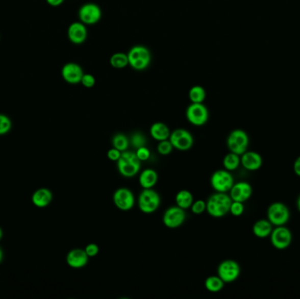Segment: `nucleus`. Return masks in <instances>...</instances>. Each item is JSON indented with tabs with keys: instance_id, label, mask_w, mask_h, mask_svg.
Wrapping results in <instances>:
<instances>
[{
	"instance_id": "nucleus-1",
	"label": "nucleus",
	"mask_w": 300,
	"mask_h": 299,
	"mask_svg": "<svg viewBox=\"0 0 300 299\" xmlns=\"http://www.w3.org/2000/svg\"><path fill=\"white\" fill-rule=\"evenodd\" d=\"M231 197L228 193L216 192L210 196L207 202V211L213 218H222L227 215L230 210Z\"/></svg>"
},
{
	"instance_id": "nucleus-2",
	"label": "nucleus",
	"mask_w": 300,
	"mask_h": 299,
	"mask_svg": "<svg viewBox=\"0 0 300 299\" xmlns=\"http://www.w3.org/2000/svg\"><path fill=\"white\" fill-rule=\"evenodd\" d=\"M141 163L135 152L126 150L118 160L117 167L119 174L124 178H134L141 170Z\"/></svg>"
},
{
	"instance_id": "nucleus-3",
	"label": "nucleus",
	"mask_w": 300,
	"mask_h": 299,
	"mask_svg": "<svg viewBox=\"0 0 300 299\" xmlns=\"http://www.w3.org/2000/svg\"><path fill=\"white\" fill-rule=\"evenodd\" d=\"M129 65L135 70H144L151 63V53L148 48L137 45L130 48L128 53Z\"/></svg>"
},
{
	"instance_id": "nucleus-4",
	"label": "nucleus",
	"mask_w": 300,
	"mask_h": 299,
	"mask_svg": "<svg viewBox=\"0 0 300 299\" xmlns=\"http://www.w3.org/2000/svg\"><path fill=\"white\" fill-rule=\"evenodd\" d=\"M161 197L156 190L152 189H143L138 197V207L141 212L151 214L159 208Z\"/></svg>"
},
{
	"instance_id": "nucleus-5",
	"label": "nucleus",
	"mask_w": 300,
	"mask_h": 299,
	"mask_svg": "<svg viewBox=\"0 0 300 299\" xmlns=\"http://www.w3.org/2000/svg\"><path fill=\"white\" fill-rule=\"evenodd\" d=\"M290 217V210L284 203H272L267 210V219L273 225V227L285 226L289 221Z\"/></svg>"
},
{
	"instance_id": "nucleus-6",
	"label": "nucleus",
	"mask_w": 300,
	"mask_h": 299,
	"mask_svg": "<svg viewBox=\"0 0 300 299\" xmlns=\"http://www.w3.org/2000/svg\"><path fill=\"white\" fill-rule=\"evenodd\" d=\"M249 137L242 129L233 130L227 139V146L229 151L240 156L247 151Z\"/></svg>"
},
{
	"instance_id": "nucleus-7",
	"label": "nucleus",
	"mask_w": 300,
	"mask_h": 299,
	"mask_svg": "<svg viewBox=\"0 0 300 299\" xmlns=\"http://www.w3.org/2000/svg\"><path fill=\"white\" fill-rule=\"evenodd\" d=\"M235 184L234 177L227 169H219L214 172L211 178V185L216 192L228 193Z\"/></svg>"
},
{
	"instance_id": "nucleus-8",
	"label": "nucleus",
	"mask_w": 300,
	"mask_h": 299,
	"mask_svg": "<svg viewBox=\"0 0 300 299\" xmlns=\"http://www.w3.org/2000/svg\"><path fill=\"white\" fill-rule=\"evenodd\" d=\"M270 243L276 250H285L291 246L292 242V234L285 226L275 227L269 235Z\"/></svg>"
},
{
	"instance_id": "nucleus-9",
	"label": "nucleus",
	"mask_w": 300,
	"mask_h": 299,
	"mask_svg": "<svg viewBox=\"0 0 300 299\" xmlns=\"http://www.w3.org/2000/svg\"><path fill=\"white\" fill-rule=\"evenodd\" d=\"M186 118L191 125L201 127L207 124L209 112L203 103H191L186 109Z\"/></svg>"
},
{
	"instance_id": "nucleus-10",
	"label": "nucleus",
	"mask_w": 300,
	"mask_h": 299,
	"mask_svg": "<svg viewBox=\"0 0 300 299\" xmlns=\"http://www.w3.org/2000/svg\"><path fill=\"white\" fill-rule=\"evenodd\" d=\"M169 140L171 142L173 147L180 151H187L191 150L194 143L192 134L184 128L176 129L170 133Z\"/></svg>"
},
{
	"instance_id": "nucleus-11",
	"label": "nucleus",
	"mask_w": 300,
	"mask_h": 299,
	"mask_svg": "<svg viewBox=\"0 0 300 299\" xmlns=\"http://www.w3.org/2000/svg\"><path fill=\"white\" fill-rule=\"evenodd\" d=\"M217 273L225 284H230L237 280L240 277L241 267L234 260H225L219 263Z\"/></svg>"
},
{
	"instance_id": "nucleus-12",
	"label": "nucleus",
	"mask_w": 300,
	"mask_h": 299,
	"mask_svg": "<svg viewBox=\"0 0 300 299\" xmlns=\"http://www.w3.org/2000/svg\"><path fill=\"white\" fill-rule=\"evenodd\" d=\"M186 219L185 210L179 206H171L166 210L163 216V222L166 228L170 229L181 227Z\"/></svg>"
},
{
	"instance_id": "nucleus-13",
	"label": "nucleus",
	"mask_w": 300,
	"mask_h": 299,
	"mask_svg": "<svg viewBox=\"0 0 300 299\" xmlns=\"http://www.w3.org/2000/svg\"><path fill=\"white\" fill-rule=\"evenodd\" d=\"M113 200L116 207L123 212L130 211L135 206V196L132 190L128 188L117 189L113 193Z\"/></svg>"
},
{
	"instance_id": "nucleus-14",
	"label": "nucleus",
	"mask_w": 300,
	"mask_h": 299,
	"mask_svg": "<svg viewBox=\"0 0 300 299\" xmlns=\"http://www.w3.org/2000/svg\"><path fill=\"white\" fill-rule=\"evenodd\" d=\"M79 17L80 21L85 25H94L101 19L102 11L96 4H85L80 7Z\"/></svg>"
},
{
	"instance_id": "nucleus-15",
	"label": "nucleus",
	"mask_w": 300,
	"mask_h": 299,
	"mask_svg": "<svg viewBox=\"0 0 300 299\" xmlns=\"http://www.w3.org/2000/svg\"><path fill=\"white\" fill-rule=\"evenodd\" d=\"M253 194V188L247 182H238L234 184L229 190V196L233 201L245 203L249 200Z\"/></svg>"
},
{
	"instance_id": "nucleus-16",
	"label": "nucleus",
	"mask_w": 300,
	"mask_h": 299,
	"mask_svg": "<svg viewBox=\"0 0 300 299\" xmlns=\"http://www.w3.org/2000/svg\"><path fill=\"white\" fill-rule=\"evenodd\" d=\"M62 76L67 83L77 84L81 83V79L84 76V71L78 63H66L62 69Z\"/></svg>"
},
{
	"instance_id": "nucleus-17",
	"label": "nucleus",
	"mask_w": 300,
	"mask_h": 299,
	"mask_svg": "<svg viewBox=\"0 0 300 299\" xmlns=\"http://www.w3.org/2000/svg\"><path fill=\"white\" fill-rule=\"evenodd\" d=\"M263 157L256 151H246L241 155V164L248 171H257L263 166Z\"/></svg>"
},
{
	"instance_id": "nucleus-18",
	"label": "nucleus",
	"mask_w": 300,
	"mask_h": 299,
	"mask_svg": "<svg viewBox=\"0 0 300 299\" xmlns=\"http://www.w3.org/2000/svg\"><path fill=\"white\" fill-rule=\"evenodd\" d=\"M89 256L85 250L74 248L70 250L66 256L67 264L72 268H82L85 267L89 262Z\"/></svg>"
},
{
	"instance_id": "nucleus-19",
	"label": "nucleus",
	"mask_w": 300,
	"mask_h": 299,
	"mask_svg": "<svg viewBox=\"0 0 300 299\" xmlns=\"http://www.w3.org/2000/svg\"><path fill=\"white\" fill-rule=\"evenodd\" d=\"M88 32L84 23L74 22L69 26L68 29V37L72 43H84L87 39Z\"/></svg>"
},
{
	"instance_id": "nucleus-20",
	"label": "nucleus",
	"mask_w": 300,
	"mask_h": 299,
	"mask_svg": "<svg viewBox=\"0 0 300 299\" xmlns=\"http://www.w3.org/2000/svg\"><path fill=\"white\" fill-rule=\"evenodd\" d=\"M53 200V194L47 188H40L35 190L32 196V202L36 207L44 208L48 206Z\"/></svg>"
},
{
	"instance_id": "nucleus-21",
	"label": "nucleus",
	"mask_w": 300,
	"mask_h": 299,
	"mask_svg": "<svg viewBox=\"0 0 300 299\" xmlns=\"http://www.w3.org/2000/svg\"><path fill=\"white\" fill-rule=\"evenodd\" d=\"M158 182V174L153 168H146L141 172L139 184L142 189H152Z\"/></svg>"
},
{
	"instance_id": "nucleus-22",
	"label": "nucleus",
	"mask_w": 300,
	"mask_h": 299,
	"mask_svg": "<svg viewBox=\"0 0 300 299\" xmlns=\"http://www.w3.org/2000/svg\"><path fill=\"white\" fill-rule=\"evenodd\" d=\"M273 230V225L268 219H259L255 222L252 228L254 235L259 239L268 238Z\"/></svg>"
},
{
	"instance_id": "nucleus-23",
	"label": "nucleus",
	"mask_w": 300,
	"mask_h": 299,
	"mask_svg": "<svg viewBox=\"0 0 300 299\" xmlns=\"http://www.w3.org/2000/svg\"><path fill=\"white\" fill-rule=\"evenodd\" d=\"M150 135L152 136L154 140L162 141V140L169 139L170 131L168 126L163 122H156L150 127Z\"/></svg>"
},
{
	"instance_id": "nucleus-24",
	"label": "nucleus",
	"mask_w": 300,
	"mask_h": 299,
	"mask_svg": "<svg viewBox=\"0 0 300 299\" xmlns=\"http://www.w3.org/2000/svg\"><path fill=\"white\" fill-rule=\"evenodd\" d=\"M175 200L177 206L184 210H187L191 208L194 202L193 195L189 190H182L176 195Z\"/></svg>"
},
{
	"instance_id": "nucleus-25",
	"label": "nucleus",
	"mask_w": 300,
	"mask_h": 299,
	"mask_svg": "<svg viewBox=\"0 0 300 299\" xmlns=\"http://www.w3.org/2000/svg\"><path fill=\"white\" fill-rule=\"evenodd\" d=\"M225 283L219 276H211L205 281V287L210 292H219L224 288Z\"/></svg>"
},
{
	"instance_id": "nucleus-26",
	"label": "nucleus",
	"mask_w": 300,
	"mask_h": 299,
	"mask_svg": "<svg viewBox=\"0 0 300 299\" xmlns=\"http://www.w3.org/2000/svg\"><path fill=\"white\" fill-rule=\"evenodd\" d=\"M240 165H241V157L237 154L230 152L228 155H226L223 159V166L225 169L229 171L236 170Z\"/></svg>"
},
{
	"instance_id": "nucleus-27",
	"label": "nucleus",
	"mask_w": 300,
	"mask_h": 299,
	"mask_svg": "<svg viewBox=\"0 0 300 299\" xmlns=\"http://www.w3.org/2000/svg\"><path fill=\"white\" fill-rule=\"evenodd\" d=\"M207 97V91L200 85H195L189 91V98L191 103H203Z\"/></svg>"
},
{
	"instance_id": "nucleus-28",
	"label": "nucleus",
	"mask_w": 300,
	"mask_h": 299,
	"mask_svg": "<svg viewBox=\"0 0 300 299\" xmlns=\"http://www.w3.org/2000/svg\"><path fill=\"white\" fill-rule=\"evenodd\" d=\"M110 63L115 69H124L129 65L128 54L115 53L110 58Z\"/></svg>"
},
{
	"instance_id": "nucleus-29",
	"label": "nucleus",
	"mask_w": 300,
	"mask_h": 299,
	"mask_svg": "<svg viewBox=\"0 0 300 299\" xmlns=\"http://www.w3.org/2000/svg\"><path fill=\"white\" fill-rule=\"evenodd\" d=\"M112 144H113V147H115L117 150L123 152L129 148V138L127 137L125 134L119 133L113 136Z\"/></svg>"
},
{
	"instance_id": "nucleus-30",
	"label": "nucleus",
	"mask_w": 300,
	"mask_h": 299,
	"mask_svg": "<svg viewBox=\"0 0 300 299\" xmlns=\"http://www.w3.org/2000/svg\"><path fill=\"white\" fill-rule=\"evenodd\" d=\"M173 146H172L171 142L168 140H162L159 141V144L157 145V152L162 155V156H168L169 154L172 153L173 151Z\"/></svg>"
},
{
	"instance_id": "nucleus-31",
	"label": "nucleus",
	"mask_w": 300,
	"mask_h": 299,
	"mask_svg": "<svg viewBox=\"0 0 300 299\" xmlns=\"http://www.w3.org/2000/svg\"><path fill=\"white\" fill-rule=\"evenodd\" d=\"M130 140H131L132 146H134L136 150L139 147H141V146H146V143H147L146 137L144 136L143 134H141V133H139V132L133 134Z\"/></svg>"
},
{
	"instance_id": "nucleus-32",
	"label": "nucleus",
	"mask_w": 300,
	"mask_h": 299,
	"mask_svg": "<svg viewBox=\"0 0 300 299\" xmlns=\"http://www.w3.org/2000/svg\"><path fill=\"white\" fill-rule=\"evenodd\" d=\"M12 128V121L9 117L0 114V135L7 134Z\"/></svg>"
},
{
	"instance_id": "nucleus-33",
	"label": "nucleus",
	"mask_w": 300,
	"mask_h": 299,
	"mask_svg": "<svg viewBox=\"0 0 300 299\" xmlns=\"http://www.w3.org/2000/svg\"><path fill=\"white\" fill-rule=\"evenodd\" d=\"M244 211H245L244 203L232 201L230 210H229V212L231 213L232 215L235 216V217H240L243 214Z\"/></svg>"
},
{
	"instance_id": "nucleus-34",
	"label": "nucleus",
	"mask_w": 300,
	"mask_h": 299,
	"mask_svg": "<svg viewBox=\"0 0 300 299\" xmlns=\"http://www.w3.org/2000/svg\"><path fill=\"white\" fill-rule=\"evenodd\" d=\"M191 212H193L196 215L202 214L206 210H207V202L204 200H199L197 201H194L191 206Z\"/></svg>"
},
{
	"instance_id": "nucleus-35",
	"label": "nucleus",
	"mask_w": 300,
	"mask_h": 299,
	"mask_svg": "<svg viewBox=\"0 0 300 299\" xmlns=\"http://www.w3.org/2000/svg\"><path fill=\"white\" fill-rule=\"evenodd\" d=\"M135 153H136V156H137L138 158L141 162H146V161L149 159L150 156H151L149 150L146 146L139 147L136 150Z\"/></svg>"
},
{
	"instance_id": "nucleus-36",
	"label": "nucleus",
	"mask_w": 300,
	"mask_h": 299,
	"mask_svg": "<svg viewBox=\"0 0 300 299\" xmlns=\"http://www.w3.org/2000/svg\"><path fill=\"white\" fill-rule=\"evenodd\" d=\"M81 84L85 88H92L96 84V79L91 74H84L81 79Z\"/></svg>"
},
{
	"instance_id": "nucleus-37",
	"label": "nucleus",
	"mask_w": 300,
	"mask_h": 299,
	"mask_svg": "<svg viewBox=\"0 0 300 299\" xmlns=\"http://www.w3.org/2000/svg\"><path fill=\"white\" fill-rule=\"evenodd\" d=\"M85 251L89 257H95L99 252V247L96 243H90L85 246Z\"/></svg>"
},
{
	"instance_id": "nucleus-38",
	"label": "nucleus",
	"mask_w": 300,
	"mask_h": 299,
	"mask_svg": "<svg viewBox=\"0 0 300 299\" xmlns=\"http://www.w3.org/2000/svg\"><path fill=\"white\" fill-rule=\"evenodd\" d=\"M121 151H119V150H117L115 147H113V148L108 150L107 157L112 162H118V160L119 159V157L121 156Z\"/></svg>"
},
{
	"instance_id": "nucleus-39",
	"label": "nucleus",
	"mask_w": 300,
	"mask_h": 299,
	"mask_svg": "<svg viewBox=\"0 0 300 299\" xmlns=\"http://www.w3.org/2000/svg\"><path fill=\"white\" fill-rule=\"evenodd\" d=\"M294 173L298 178H300V156L296 158L293 163Z\"/></svg>"
},
{
	"instance_id": "nucleus-40",
	"label": "nucleus",
	"mask_w": 300,
	"mask_h": 299,
	"mask_svg": "<svg viewBox=\"0 0 300 299\" xmlns=\"http://www.w3.org/2000/svg\"><path fill=\"white\" fill-rule=\"evenodd\" d=\"M51 7H59L64 2V0H46Z\"/></svg>"
},
{
	"instance_id": "nucleus-41",
	"label": "nucleus",
	"mask_w": 300,
	"mask_h": 299,
	"mask_svg": "<svg viewBox=\"0 0 300 299\" xmlns=\"http://www.w3.org/2000/svg\"><path fill=\"white\" fill-rule=\"evenodd\" d=\"M296 205H297V211L300 212V194L297 196V203H296Z\"/></svg>"
},
{
	"instance_id": "nucleus-42",
	"label": "nucleus",
	"mask_w": 300,
	"mask_h": 299,
	"mask_svg": "<svg viewBox=\"0 0 300 299\" xmlns=\"http://www.w3.org/2000/svg\"><path fill=\"white\" fill-rule=\"evenodd\" d=\"M3 251H2V248L0 247V263L2 262V260H3Z\"/></svg>"
},
{
	"instance_id": "nucleus-43",
	"label": "nucleus",
	"mask_w": 300,
	"mask_h": 299,
	"mask_svg": "<svg viewBox=\"0 0 300 299\" xmlns=\"http://www.w3.org/2000/svg\"><path fill=\"white\" fill-rule=\"evenodd\" d=\"M2 237H3V231H2V229L0 228V240L2 239Z\"/></svg>"
}]
</instances>
